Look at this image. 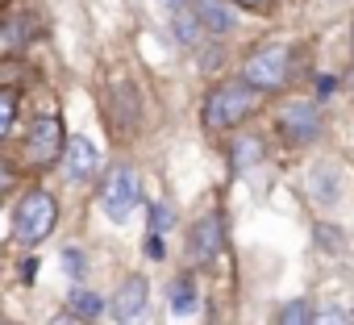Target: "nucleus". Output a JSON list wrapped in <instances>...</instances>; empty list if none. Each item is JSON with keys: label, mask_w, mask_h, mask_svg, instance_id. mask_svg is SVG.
I'll use <instances>...</instances> for the list:
<instances>
[{"label": "nucleus", "mask_w": 354, "mask_h": 325, "mask_svg": "<svg viewBox=\"0 0 354 325\" xmlns=\"http://www.w3.org/2000/svg\"><path fill=\"white\" fill-rule=\"evenodd\" d=\"M55 221H59L55 196L42 192V188H34V192L21 196V205H17V213H13V234H17V242L34 246V242H42V238L55 230Z\"/></svg>", "instance_id": "1"}, {"label": "nucleus", "mask_w": 354, "mask_h": 325, "mask_svg": "<svg viewBox=\"0 0 354 325\" xmlns=\"http://www.w3.org/2000/svg\"><path fill=\"white\" fill-rule=\"evenodd\" d=\"M254 104H259L254 84H221V88H213L209 100H205V121H209L213 129H225V125H238L242 117H250Z\"/></svg>", "instance_id": "2"}, {"label": "nucleus", "mask_w": 354, "mask_h": 325, "mask_svg": "<svg viewBox=\"0 0 354 325\" xmlns=\"http://www.w3.org/2000/svg\"><path fill=\"white\" fill-rule=\"evenodd\" d=\"M138 196H142V188H138V171L125 167V162H117V167L104 176V188H100V205H104V213H109L113 221H125V217L133 213Z\"/></svg>", "instance_id": "3"}, {"label": "nucleus", "mask_w": 354, "mask_h": 325, "mask_svg": "<svg viewBox=\"0 0 354 325\" xmlns=\"http://www.w3.org/2000/svg\"><path fill=\"white\" fill-rule=\"evenodd\" d=\"M288 80V50L283 46H259L246 59V84L254 88H279Z\"/></svg>", "instance_id": "4"}, {"label": "nucleus", "mask_w": 354, "mask_h": 325, "mask_svg": "<svg viewBox=\"0 0 354 325\" xmlns=\"http://www.w3.org/2000/svg\"><path fill=\"white\" fill-rule=\"evenodd\" d=\"M63 150V121L59 117H38L34 129H30V158L38 162V167H46V162H55V154Z\"/></svg>", "instance_id": "5"}, {"label": "nucleus", "mask_w": 354, "mask_h": 325, "mask_svg": "<svg viewBox=\"0 0 354 325\" xmlns=\"http://www.w3.org/2000/svg\"><path fill=\"white\" fill-rule=\"evenodd\" d=\"M279 129H283V138H288V142L304 146V142H313V138L321 133V117H317V109H313V104L296 100V104H288V109L279 113Z\"/></svg>", "instance_id": "6"}, {"label": "nucleus", "mask_w": 354, "mask_h": 325, "mask_svg": "<svg viewBox=\"0 0 354 325\" xmlns=\"http://www.w3.org/2000/svg\"><path fill=\"white\" fill-rule=\"evenodd\" d=\"M146 300H150V284H146L142 275H129V279L117 288V296H113V317H117L121 325H133V321L142 317Z\"/></svg>", "instance_id": "7"}, {"label": "nucleus", "mask_w": 354, "mask_h": 325, "mask_svg": "<svg viewBox=\"0 0 354 325\" xmlns=\"http://www.w3.org/2000/svg\"><path fill=\"white\" fill-rule=\"evenodd\" d=\"M63 162H67V176H71L75 184H88V180L96 176L100 154H96V146H92L84 133H75V138H67V146H63Z\"/></svg>", "instance_id": "8"}, {"label": "nucleus", "mask_w": 354, "mask_h": 325, "mask_svg": "<svg viewBox=\"0 0 354 325\" xmlns=\"http://www.w3.org/2000/svg\"><path fill=\"white\" fill-rule=\"evenodd\" d=\"M188 254H192V263H213L217 254H221V217H201L196 225H192V234H188Z\"/></svg>", "instance_id": "9"}, {"label": "nucleus", "mask_w": 354, "mask_h": 325, "mask_svg": "<svg viewBox=\"0 0 354 325\" xmlns=\"http://www.w3.org/2000/svg\"><path fill=\"white\" fill-rule=\"evenodd\" d=\"M196 17H201V26H209L213 34H230V30H234V13L221 5V0H196Z\"/></svg>", "instance_id": "10"}, {"label": "nucleus", "mask_w": 354, "mask_h": 325, "mask_svg": "<svg viewBox=\"0 0 354 325\" xmlns=\"http://www.w3.org/2000/svg\"><path fill=\"white\" fill-rule=\"evenodd\" d=\"M259 158H263V142H259V138H238V142H234V167H238V171L254 167Z\"/></svg>", "instance_id": "11"}, {"label": "nucleus", "mask_w": 354, "mask_h": 325, "mask_svg": "<svg viewBox=\"0 0 354 325\" xmlns=\"http://www.w3.org/2000/svg\"><path fill=\"white\" fill-rule=\"evenodd\" d=\"M196 308V284L192 279H175V288H171V313H192Z\"/></svg>", "instance_id": "12"}, {"label": "nucleus", "mask_w": 354, "mask_h": 325, "mask_svg": "<svg viewBox=\"0 0 354 325\" xmlns=\"http://www.w3.org/2000/svg\"><path fill=\"white\" fill-rule=\"evenodd\" d=\"M26 38H30V17H9L5 26H0V46L13 50V46H21Z\"/></svg>", "instance_id": "13"}, {"label": "nucleus", "mask_w": 354, "mask_h": 325, "mask_svg": "<svg viewBox=\"0 0 354 325\" xmlns=\"http://www.w3.org/2000/svg\"><path fill=\"white\" fill-rule=\"evenodd\" d=\"M71 308H75L84 321H92V317L104 308V300H100L96 292H88V288H75V292H71Z\"/></svg>", "instance_id": "14"}, {"label": "nucleus", "mask_w": 354, "mask_h": 325, "mask_svg": "<svg viewBox=\"0 0 354 325\" xmlns=\"http://www.w3.org/2000/svg\"><path fill=\"white\" fill-rule=\"evenodd\" d=\"M13 117H17V92L13 88H0V138L13 129Z\"/></svg>", "instance_id": "15"}, {"label": "nucleus", "mask_w": 354, "mask_h": 325, "mask_svg": "<svg viewBox=\"0 0 354 325\" xmlns=\"http://www.w3.org/2000/svg\"><path fill=\"white\" fill-rule=\"evenodd\" d=\"M279 325H313V308L304 300H292L283 313H279Z\"/></svg>", "instance_id": "16"}, {"label": "nucleus", "mask_w": 354, "mask_h": 325, "mask_svg": "<svg viewBox=\"0 0 354 325\" xmlns=\"http://www.w3.org/2000/svg\"><path fill=\"white\" fill-rule=\"evenodd\" d=\"M171 225H175V213H171V205H154V209H150V230H154V234H167Z\"/></svg>", "instance_id": "17"}, {"label": "nucleus", "mask_w": 354, "mask_h": 325, "mask_svg": "<svg viewBox=\"0 0 354 325\" xmlns=\"http://www.w3.org/2000/svg\"><path fill=\"white\" fill-rule=\"evenodd\" d=\"M201 17H192V13H180V21H175V34H180L184 42H196L201 38V26H196Z\"/></svg>", "instance_id": "18"}, {"label": "nucleus", "mask_w": 354, "mask_h": 325, "mask_svg": "<svg viewBox=\"0 0 354 325\" xmlns=\"http://www.w3.org/2000/svg\"><path fill=\"white\" fill-rule=\"evenodd\" d=\"M63 267H67L71 279H80V275H84V254H80L75 246H67V250H63Z\"/></svg>", "instance_id": "19"}, {"label": "nucleus", "mask_w": 354, "mask_h": 325, "mask_svg": "<svg viewBox=\"0 0 354 325\" xmlns=\"http://www.w3.org/2000/svg\"><path fill=\"white\" fill-rule=\"evenodd\" d=\"M162 254H167V250H162V238H158V234L150 230V238H146V259H154V263H158Z\"/></svg>", "instance_id": "20"}, {"label": "nucleus", "mask_w": 354, "mask_h": 325, "mask_svg": "<svg viewBox=\"0 0 354 325\" xmlns=\"http://www.w3.org/2000/svg\"><path fill=\"white\" fill-rule=\"evenodd\" d=\"M313 325H346V321H342V313H337V308H325Z\"/></svg>", "instance_id": "21"}, {"label": "nucleus", "mask_w": 354, "mask_h": 325, "mask_svg": "<svg viewBox=\"0 0 354 325\" xmlns=\"http://www.w3.org/2000/svg\"><path fill=\"white\" fill-rule=\"evenodd\" d=\"M50 325H84V317H80V313L71 308V313H59V317H55Z\"/></svg>", "instance_id": "22"}, {"label": "nucleus", "mask_w": 354, "mask_h": 325, "mask_svg": "<svg viewBox=\"0 0 354 325\" xmlns=\"http://www.w3.org/2000/svg\"><path fill=\"white\" fill-rule=\"evenodd\" d=\"M5 188H13V167H5V162H0V192Z\"/></svg>", "instance_id": "23"}, {"label": "nucleus", "mask_w": 354, "mask_h": 325, "mask_svg": "<svg viewBox=\"0 0 354 325\" xmlns=\"http://www.w3.org/2000/svg\"><path fill=\"white\" fill-rule=\"evenodd\" d=\"M38 275V263L34 259H26V267H21V279H34Z\"/></svg>", "instance_id": "24"}, {"label": "nucleus", "mask_w": 354, "mask_h": 325, "mask_svg": "<svg viewBox=\"0 0 354 325\" xmlns=\"http://www.w3.org/2000/svg\"><path fill=\"white\" fill-rule=\"evenodd\" d=\"M242 9H267V0H238Z\"/></svg>", "instance_id": "25"}, {"label": "nucleus", "mask_w": 354, "mask_h": 325, "mask_svg": "<svg viewBox=\"0 0 354 325\" xmlns=\"http://www.w3.org/2000/svg\"><path fill=\"white\" fill-rule=\"evenodd\" d=\"M162 5H171V9H180V5H184V0H162Z\"/></svg>", "instance_id": "26"}, {"label": "nucleus", "mask_w": 354, "mask_h": 325, "mask_svg": "<svg viewBox=\"0 0 354 325\" xmlns=\"http://www.w3.org/2000/svg\"><path fill=\"white\" fill-rule=\"evenodd\" d=\"M0 325H13V321H0Z\"/></svg>", "instance_id": "27"}, {"label": "nucleus", "mask_w": 354, "mask_h": 325, "mask_svg": "<svg viewBox=\"0 0 354 325\" xmlns=\"http://www.w3.org/2000/svg\"><path fill=\"white\" fill-rule=\"evenodd\" d=\"M0 5H5V0H0Z\"/></svg>", "instance_id": "28"}]
</instances>
